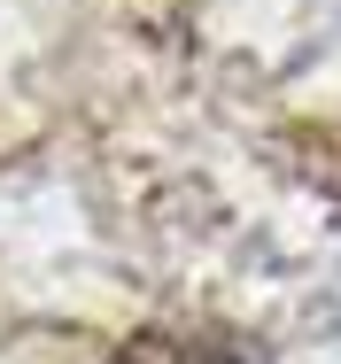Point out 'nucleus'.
<instances>
[{"mask_svg":"<svg viewBox=\"0 0 341 364\" xmlns=\"http://www.w3.org/2000/svg\"><path fill=\"white\" fill-rule=\"evenodd\" d=\"M109 364H256L241 341H217V333H179V326H147L132 333Z\"/></svg>","mask_w":341,"mask_h":364,"instance_id":"f257e3e1","label":"nucleus"}]
</instances>
